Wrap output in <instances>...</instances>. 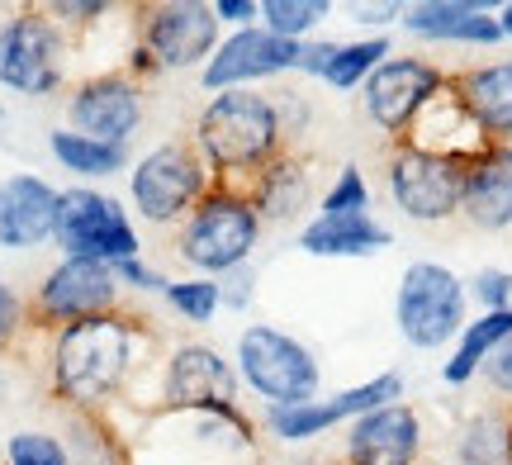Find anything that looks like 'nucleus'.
I'll return each instance as SVG.
<instances>
[{"instance_id":"bb28decb","label":"nucleus","mask_w":512,"mask_h":465,"mask_svg":"<svg viewBox=\"0 0 512 465\" xmlns=\"http://www.w3.org/2000/svg\"><path fill=\"white\" fill-rule=\"evenodd\" d=\"M456 465H512V409H475L456 428Z\"/></svg>"},{"instance_id":"7ed1b4c3","label":"nucleus","mask_w":512,"mask_h":465,"mask_svg":"<svg viewBox=\"0 0 512 465\" xmlns=\"http://www.w3.org/2000/svg\"><path fill=\"white\" fill-rule=\"evenodd\" d=\"M261 228L266 224L256 219L252 200H247V186L214 181V190L195 205V214L176 228L171 252L190 266V276L219 280L228 271H238V266H252Z\"/></svg>"},{"instance_id":"e433bc0d","label":"nucleus","mask_w":512,"mask_h":465,"mask_svg":"<svg viewBox=\"0 0 512 465\" xmlns=\"http://www.w3.org/2000/svg\"><path fill=\"white\" fill-rule=\"evenodd\" d=\"M252 304H256V266H238V271L219 276V309L247 314Z\"/></svg>"},{"instance_id":"c03bdc74","label":"nucleus","mask_w":512,"mask_h":465,"mask_svg":"<svg viewBox=\"0 0 512 465\" xmlns=\"http://www.w3.org/2000/svg\"><path fill=\"white\" fill-rule=\"evenodd\" d=\"M0 129H5V114H0Z\"/></svg>"},{"instance_id":"ddd939ff","label":"nucleus","mask_w":512,"mask_h":465,"mask_svg":"<svg viewBox=\"0 0 512 465\" xmlns=\"http://www.w3.org/2000/svg\"><path fill=\"white\" fill-rule=\"evenodd\" d=\"M451 72L427 62L418 53L389 57L384 67H375L366 86H361V105H366V119L389 138V143H403L408 129L418 124V114L446 91Z\"/></svg>"},{"instance_id":"dca6fc26","label":"nucleus","mask_w":512,"mask_h":465,"mask_svg":"<svg viewBox=\"0 0 512 465\" xmlns=\"http://www.w3.org/2000/svg\"><path fill=\"white\" fill-rule=\"evenodd\" d=\"M294 62H299V43L290 38H275L271 29H233L223 34V43L214 48V57L204 62L200 86L209 95L223 91H256L261 81H275V76H290Z\"/></svg>"},{"instance_id":"4c0bfd02","label":"nucleus","mask_w":512,"mask_h":465,"mask_svg":"<svg viewBox=\"0 0 512 465\" xmlns=\"http://www.w3.org/2000/svg\"><path fill=\"white\" fill-rule=\"evenodd\" d=\"M337 38H304L299 43V62H294V76H313V81H328L332 62H337Z\"/></svg>"},{"instance_id":"423d86ee","label":"nucleus","mask_w":512,"mask_h":465,"mask_svg":"<svg viewBox=\"0 0 512 465\" xmlns=\"http://www.w3.org/2000/svg\"><path fill=\"white\" fill-rule=\"evenodd\" d=\"M470 323V290L465 280L441 261H408L394 295V328L413 352L456 347Z\"/></svg>"},{"instance_id":"f704fd0d","label":"nucleus","mask_w":512,"mask_h":465,"mask_svg":"<svg viewBox=\"0 0 512 465\" xmlns=\"http://www.w3.org/2000/svg\"><path fill=\"white\" fill-rule=\"evenodd\" d=\"M24 333H29V299L10 280H0V352H15Z\"/></svg>"},{"instance_id":"f8f14e48","label":"nucleus","mask_w":512,"mask_h":465,"mask_svg":"<svg viewBox=\"0 0 512 465\" xmlns=\"http://www.w3.org/2000/svg\"><path fill=\"white\" fill-rule=\"evenodd\" d=\"M384 190L403 219L413 224H446L460 214V195H465V162L456 157H437L413 143H389V162H384Z\"/></svg>"},{"instance_id":"412c9836","label":"nucleus","mask_w":512,"mask_h":465,"mask_svg":"<svg viewBox=\"0 0 512 465\" xmlns=\"http://www.w3.org/2000/svg\"><path fill=\"white\" fill-rule=\"evenodd\" d=\"M451 91L460 95V105L470 110L489 143H512V57L451 72Z\"/></svg>"},{"instance_id":"49530a36","label":"nucleus","mask_w":512,"mask_h":465,"mask_svg":"<svg viewBox=\"0 0 512 465\" xmlns=\"http://www.w3.org/2000/svg\"><path fill=\"white\" fill-rule=\"evenodd\" d=\"M508 271H512V266H508Z\"/></svg>"},{"instance_id":"9d476101","label":"nucleus","mask_w":512,"mask_h":465,"mask_svg":"<svg viewBox=\"0 0 512 465\" xmlns=\"http://www.w3.org/2000/svg\"><path fill=\"white\" fill-rule=\"evenodd\" d=\"M67 57L72 43L57 29L43 5H19L0 19V86L29 100L57 95L67 86Z\"/></svg>"},{"instance_id":"cd10ccee","label":"nucleus","mask_w":512,"mask_h":465,"mask_svg":"<svg viewBox=\"0 0 512 465\" xmlns=\"http://www.w3.org/2000/svg\"><path fill=\"white\" fill-rule=\"evenodd\" d=\"M394 57V43H389V34H366V38H351V43H342L337 48V62H332V72L323 86H332V91H361L370 76H375V67H384Z\"/></svg>"},{"instance_id":"7c9ffc66","label":"nucleus","mask_w":512,"mask_h":465,"mask_svg":"<svg viewBox=\"0 0 512 465\" xmlns=\"http://www.w3.org/2000/svg\"><path fill=\"white\" fill-rule=\"evenodd\" d=\"M318 214H370V181L366 171L347 162V167L332 176V186L318 200Z\"/></svg>"},{"instance_id":"393cba45","label":"nucleus","mask_w":512,"mask_h":465,"mask_svg":"<svg viewBox=\"0 0 512 465\" xmlns=\"http://www.w3.org/2000/svg\"><path fill=\"white\" fill-rule=\"evenodd\" d=\"M512 337V309H498V314H479L465 323V333L456 337L451 356L441 361V385L446 390H465L470 380H479L484 361Z\"/></svg>"},{"instance_id":"79ce46f5","label":"nucleus","mask_w":512,"mask_h":465,"mask_svg":"<svg viewBox=\"0 0 512 465\" xmlns=\"http://www.w3.org/2000/svg\"><path fill=\"white\" fill-rule=\"evenodd\" d=\"M214 15H219V24H228V34L252 29V24H261V0H214Z\"/></svg>"},{"instance_id":"2eb2a0df","label":"nucleus","mask_w":512,"mask_h":465,"mask_svg":"<svg viewBox=\"0 0 512 465\" xmlns=\"http://www.w3.org/2000/svg\"><path fill=\"white\" fill-rule=\"evenodd\" d=\"M143 95L147 86L133 81L124 67H105V72L81 76L72 86V95H67V129L128 148L133 133L143 129V114H147Z\"/></svg>"},{"instance_id":"72a5a7b5","label":"nucleus","mask_w":512,"mask_h":465,"mask_svg":"<svg viewBox=\"0 0 512 465\" xmlns=\"http://www.w3.org/2000/svg\"><path fill=\"white\" fill-rule=\"evenodd\" d=\"M465 290H470V304H479V314L512 309V271L508 266H479L475 276L465 280Z\"/></svg>"},{"instance_id":"4468645a","label":"nucleus","mask_w":512,"mask_h":465,"mask_svg":"<svg viewBox=\"0 0 512 465\" xmlns=\"http://www.w3.org/2000/svg\"><path fill=\"white\" fill-rule=\"evenodd\" d=\"M403 399V375L399 371H380L351 385V390H337L332 399H309V404H290V409H261V428L271 432L275 442L285 447H304L313 437L332 432L337 423H356L366 413L384 409V404H399Z\"/></svg>"},{"instance_id":"58836bf2","label":"nucleus","mask_w":512,"mask_h":465,"mask_svg":"<svg viewBox=\"0 0 512 465\" xmlns=\"http://www.w3.org/2000/svg\"><path fill=\"white\" fill-rule=\"evenodd\" d=\"M479 375H484V385H489V394H494L498 404L512 409V337L489 356V361H484V371Z\"/></svg>"},{"instance_id":"2f4dec72","label":"nucleus","mask_w":512,"mask_h":465,"mask_svg":"<svg viewBox=\"0 0 512 465\" xmlns=\"http://www.w3.org/2000/svg\"><path fill=\"white\" fill-rule=\"evenodd\" d=\"M43 10L67 34V43H76V38L91 34V29H105V19L114 15V5H105V0H48Z\"/></svg>"},{"instance_id":"37998d69","label":"nucleus","mask_w":512,"mask_h":465,"mask_svg":"<svg viewBox=\"0 0 512 465\" xmlns=\"http://www.w3.org/2000/svg\"><path fill=\"white\" fill-rule=\"evenodd\" d=\"M498 29H503V43H512V0L498 5Z\"/></svg>"},{"instance_id":"1a4fd4ad","label":"nucleus","mask_w":512,"mask_h":465,"mask_svg":"<svg viewBox=\"0 0 512 465\" xmlns=\"http://www.w3.org/2000/svg\"><path fill=\"white\" fill-rule=\"evenodd\" d=\"M124 304V285L114 276V266L105 261H81V257H57L48 266V276L38 280V290L29 295V333L53 337L72 323L100 314H119Z\"/></svg>"},{"instance_id":"6e6552de","label":"nucleus","mask_w":512,"mask_h":465,"mask_svg":"<svg viewBox=\"0 0 512 465\" xmlns=\"http://www.w3.org/2000/svg\"><path fill=\"white\" fill-rule=\"evenodd\" d=\"M128 15L133 43L157 62V72H204V62L223 43V24L209 0H147L128 5Z\"/></svg>"},{"instance_id":"6ab92c4d","label":"nucleus","mask_w":512,"mask_h":465,"mask_svg":"<svg viewBox=\"0 0 512 465\" xmlns=\"http://www.w3.org/2000/svg\"><path fill=\"white\" fill-rule=\"evenodd\" d=\"M399 29L422 43H460V48H498L503 43L498 10L479 5V0H413V5H403Z\"/></svg>"},{"instance_id":"4be33fe9","label":"nucleus","mask_w":512,"mask_h":465,"mask_svg":"<svg viewBox=\"0 0 512 465\" xmlns=\"http://www.w3.org/2000/svg\"><path fill=\"white\" fill-rule=\"evenodd\" d=\"M394 247V233L375 214H313L299 228V252L323 261H361Z\"/></svg>"},{"instance_id":"f257e3e1","label":"nucleus","mask_w":512,"mask_h":465,"mask_svg":"<svg viewBox=\"0 0 512 465\" xmlns=\"http://www.w3.org/2000/svg\"><path fill=\"white\" fill-rule=\"evenodd\" d=\"M162 366L152 318L119 309L48 337V390L67 413H114L133 404L143 375Z\"/></svg>"},{"instance_id":"a18cd8bd","label":"nucleus","mask_w":512,"mask_h":465,"mask_svg":"<svg viewBox=\"0 0 512 465\" xmlns=\"http://www.w3.org/2000/svg\"><path fill=\"white\" fill-rule=\"evenodd\" d=\"M0 465H5V456H0Z\"/></svg>"},{"instance_id":"20e7f679","label":"nucleus","mask_w":512,"mask_h":465,"mask_svg":"<svg viewBox=\"0 0 512 465\" xmlns=\"http://www.w3.org/2000/svg\"><path fill=\"white\" fill-rule=\"evenodd\" d=\"M214 190V171L195 138H166L128 167V205L147 228H181Z\"/></svg>"},{"instance_id":"a878e982","label":"nucleus","mask_w":512,"mask_h":465,"mask_svg":"<svg viewBox=\"0 0 512 465\" xmlns=\"http://www.w3.org/2000/svg\"><path fill=\"white\" fill-rule=\"evenodd\" d=\"M48 152H53L57 167L81 176V181H110V176L133 167V148L100 143V138H86V133H76V129L48 133Z\"/></svg>"},{"instance_id":"a211bd4d","label":"nucleus","mask_w":512,"mask_h":465,"mask_svg":"<svg viewBox=\"0 0 512 465\" xmlns=\"http://www.w3.org/2000/svg\"><path fill=\"white\" fill-rule=\"evenodd\" d=\"M57 233V186L38 171H10L0 181V247L34 252Z\"/></svg>"},{"instance_id":"5701e85b","label":"nucleus","mask_w":512,"mask_h":465,"mask_svg":"<svg viewBox=\"0 0 512 465\" xmlns=\"http://www.w3.org/2000/svg\"><path fill=\"white\" fill-rule=\"evenodd\" d=\"M247 200L261 224H294L313 205V162L294 148L280 152L271 167L247 181Z\"/></svg>"},{"instance_id":"39448f33","label":"nucleus","mask_w":512,"mask_h":465,"mask_svg":"<svg viewBox=\"0 0 512 465\" xmlns=\"http://www.w3.org/2000/svg\"><path fill=\"white\" fill-rule=\"evenodd\" d=\"M233 366H238L242 390H252L261 409H290V404L323 399V366H318L313 347L275 323L242 328L238 347H233Z\"/></svg>"},{"instance_id":"c85d7f7f","label":"nucleus","mask_w":512,"mask_h":465,"mask_svg":"<svg viewBox=\"0 0 512 465\" xmlns=\"http://www.w3.org/2000/svg\"><path fill=\"white\" fill-rule=\"evenodd\" d=\"M332 15V0H261V29H271L275 38L304 43L313 29Z\"/></svg>"},{"instance_id":"f3484780","label":"nucleus","mask_w":512,"mask_h":465,"mask_svg":"<svg viewBox=\"0 0 512 465\" xmlns=\"http://www.w3.org/2000/svg\"><path fill=\"white\" fill-rule=\"evenodd\" d=\"M422 413L399 399L347 423L342 465H418L422 461Z\"/></svg>"},{"instance_id":"aec40b11","label":"nucleus","mask_w":512,"mask_h":465,"mask_svg":"<svg viewBox=\"0 0 512 465\" xmlns=\"http://www.w3.org/2000/svg\"><path fill=\"white\" fill-rule=\"evenodd\" d=\"M460 219L479 233H508L512 228V143H489L465 162Z\"/></svg>"},{"instance_id":"473e14b6","label":"nucleus","mask_w":512,"mask_h":465,"mask_svg":"<svg viewBox=\"0 0 512 465\" xmlns=\"http://www.w3.org/2000/svg\"><path fill=\"white\" fill-rule=\"evenodd\" d=\"M5 465H72L67 447L57 442L53 432H10V442H5Z\"/></svg>"},{"instance_id":"c9c22d12","label":"nucleus","mask_w":512,"mask_h":465,"mask_svg":"<svg viewBox=\"0 0 512 465\" xmlns=\"http://www.w3.org/2000/svg\"><path fill=\"white\" fill-rule=\"evenodd\" d=\"M114 276H119V285L133 290V295H166V285H171V276H166L162 266H152V261H143V257L119 261Z\"/></svg>"},{"instance_id":"0eeeda50","label":"nucleus","mask_w":512,"mask_h":465,"mask_svg":"<svg viewBox=\"0 0 512 465\" xmlns=\"http://www.w3.org/2000/svg\"><path fill=\"white\" fill-rule=\"evenodd\" d=\"M57 252L81 261H119L143 257V233L133 209H124V200H114L110 190L95 186H67L57 190Z\"/></svg>"},{"instance_id":"c756f323","label":"nucleus","mask_w":512,"mask_h":465,"mask_svg":"<svg viewBox=\"0 0 512 465\" xmlns=\"http://www.w3.org/2000/svg\"><path fill=\"white\" fill-rule=\"evenodd\" d=\"M166 309L171 314H181L185 323H195V328H204L209 318L219 314V280L209 276H181L166 285Z\"/></svg>"},{"instance_id":"f03ea898","label":"nucleus","mask_w":512,"mask_h":465,"mask_svg":"<svg viewBox=\"0 0 512 465\" xmlns=\"http://www.w3.org/2000/svg\"><path fill=\"white\" fill-rule=\"evenodd\" d=\"M190 138H195L200 157L209 162L214 181H233V186H247L256 171H266L280 152H290V138H285V124H280L271 91L209 95L204 110L195 114Z\"/></svg>"},{"instance_id":"ea45409f","label":"nucleus","mask_w":512,"mask_h":465,"mask_svg":"<svg viewBox=\"0 0 512 465\" xmlns=\"http://www.w3.org/2000/svg\"><path fill=\"white\" fill-rule=\"evenodd\" d=\"M271 95H275V110H280V124H285V138H290V148H294V138L309 129V119H313L309 95L304 91H271Z\"/></svg>"},{"instance_id":"a19ab883","label":"nucleus","mask_w":512,"mask_h":465,"mask_svg":"<svg viewBox=\"0 0 512 465\" xmlns=\"http://www.w3.org/2000/svg\"><path fill=\"white\" fill-rule=\"evenodd\" d=\"M351 10V24H361L370 34H384L389 24H399L403 19V5L399 0H375V5H347Z\"/></svg>"},{"instance_id":"b1692460","label":"nucleus","mask_w":512,"mask_h":465,"mask_svg":"<svg viewBox=\"0 0 512 465\" xmlns=\"http://www.w3.org/2000/svg\"><path fill=\"white\" fill-rule=\"evenodd\" d=\"M403 143H413V148H422V152H437V157H456V162H470L475 152L489 148V138L479 133L470 110L460 105V95L451 91V81H446V91L418 114V124L408 129Z\"/></svg>"},{"instance_id":"9b49d317","label":"nucleus","mask_w":512,"mask_h":465,"mask_svg":"<svg viewBox=\"0 0 512 465\" xmlns=\"http://www.w3.org/2000/svg\"><path fill=\"white\" fill-rule=\"evenodd\" d=\"M242 409L238 366L209 347V342H181L157 366V394L152 413H233Z\"/></svg>"}]
</instances>
